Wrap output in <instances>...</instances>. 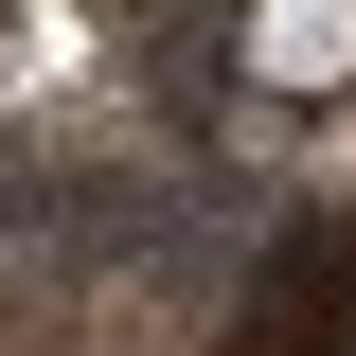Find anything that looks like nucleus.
<instances>
[{"label": "nucleus", "instance_id": "f257e3e1", "mask_svg": "<svg viewBox=\"0 0 356 356\" xmlns=\"http://www.w3.org/2000/svg\"><path fill=\"white\" fill-rule=\"evenodd\" d=\"M232 72L285 89V107H321V89H356V18L339 0H267V18H232Z\"/></svg>", "mask_w": 356, "mask_h": 356}]
</instances>
